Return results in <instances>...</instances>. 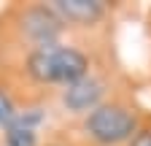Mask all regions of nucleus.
<instances>
[{
	"instance_id": "1",
	"label": "nucleus",
	"mask_w": 151,
	"mask_h": 146,
	"mask_svg": "<svg viewBox=\"0 0 151 146\" xmlns=\"http://www.w3.org/2000/svg\"><path fill=\"white\" fill-rule=\"evenodd\" d=\"M30 76L38 81H62L73 84L81 81L86 73V57L76 49H62V46H41L30 54L27 60Z\"/></svg>"
},
{
	"instance_id": "2",
	"label": "nucleus",
	"mask_w": 151,
	"mask_h": 146,
	"mask_svg": "<svg viewBox=\"0 0 151 146\" xmlns=\"http://www.w3.org/2000/svg\"><path fill=\"white\" fill-rule=\"evenodd\" d=\"M86 130L100 143H119L132 135L135 130V116L119 106H100L94 108L86 119Z\"/></svg>"
},
{
	"instance_id": "3",
	"label": "nucleus",
	"mask_w": 151,
	"mask_h": 146,
	"mask_svg": "<svg viewBox=\"0 0 151 146\" xmlns=\"http://www.w3.org/2000/svg\"><path fill=\"white\" fill-rule=\"evenodd\" d=\"M24 30L38 43L51 46V41L60 35V19H57L51 11H46V8H32V11L24 14Z\"/></svg>"
},
{
	"instance_id": "4",
	"label": "nucleus",
	"mask_w": 151,
	"mask_h": 146,
	"mask_svg": "<svg viewBox=\"0 0 151 146\" xmlns=\"http://www.w3.org/2000/svg\"><path fill=\"white\" fill-rule=\"evenodd\" d=\"M54 8L68 22H78V25H92L103 16L100 0H54Z\"/></svg>"
},
{
	"instance_id": "5",
	"label": "nucleus",
	"mask_w": 151,
	"mask_h": 146,
	"mask_svg": "<svg viewBox=\"0 0 151 146\" xmlns=\"http://www.w3.org/2000/svg\"><path fill=\"white\" fill-rule=\"evenodd\" d=\"M100 84L94 81V79H81V81H73V84H68V89H65V106L70 108V111H84V108H89V106H94L100 100Z\"/></svg>"
},
{
	"instance_id": "6",
	"label": "nucleus",
	"mask_w": 151,
	"mask_h": 146,
	"mask_svg": "<svg viewBox=\"0 0 151 146\" xmlns=\"http://www.w3.org/2000/svg\"><path fill=\"white\" fill-rule=\"evenodd\" d=\"M8 146H35V133L27 127H11L8 130Z\"/></svg>"
},
{
	"instance_id": "7",
	"label": "nucleus",
	"mask_w": 151,
	"mask_h": 146,
	"mask_svg": "<svg viewBox=\"0 0 151 146\" xmlns=\"http://www.w3.org/2000/svg\"><path fill=\"white\" fill-rule=\"evenodd\" d=\"M16 111H14V106H11V100L3 95V89H0V124H3V127H8V130H11V127H14V122H16Z\"/></svg>"
},
{
	"instance_id": "8",
	"label": "nucleus",
	"mask_w": 151,
	"mask_h": 146,
	"mask_svg": "<svg viewBox=\"0 0 151 146\" xmlns=\"http://www.w3.org/2000/svg\"><path fill=\"white\" fill-rule=\"evenodd\" d=\"M132 146H151V130H143L132 138Z\"/></svg>"
}]
</instances>
